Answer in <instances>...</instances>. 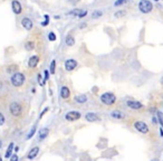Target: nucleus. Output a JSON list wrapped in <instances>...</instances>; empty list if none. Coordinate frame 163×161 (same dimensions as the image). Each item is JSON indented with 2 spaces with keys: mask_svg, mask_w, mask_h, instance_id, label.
Instances as JSON below:
<instances>
[{
  "mask_svg": "<svg viewBox=\"0 0 163 161\" xmlns=\"http://www.w3.org/2000/svg\"><path fill=\"white\" fill-rule=\"evenodd\" d=\"M86 15H87V10H80V12H79L78 17H79V18H83V17H85Z\"/></svg>",
  "mask_w": 163,
  "mask_h": 161,
  "instance_id": "30",
  "label": "nucleus"
},
{
  "mask_svg": "<svg viewBox=\"0 0 163 161\" xmlns=\"http://www.w3.org/2000/svg\"><path fill=\"white\" fill-rule=\"evenodd\" d=\"M38 63H39V57L37 55H34V56H31L29 58V60H28V66L30 68H34L38 65Z\"/></svg>",
  "mask_w": 163,
  "mask_h": 161,
  "instance_id": "15",
  "label": "nucleus"
},
{
  "mask_svg": "<svg viewBox=\"0 0 163 161\" xmlns=\"http://www.w3.org/2000/svg\"><path fill=\"white\" fill-rule=\"evenodd\" d=\"M110 116H111L112 119H115V120H124L125 119V113H123L120 110H114L110 113Z\"/></svg>",
  "mask_w": 163,
  "mask_h": 161,
  "instance_id": "10",
  "label": "nucleus"
},
{
  "mask_svg": "<svg viewBox=\"0 0 163 161\" xmlns=\"http://www.w3.org/2000/svg\"><path fill=\"white\" fill-rule=\"evenodd\" d=\"M156 118H158V122H159V124L161 125V127H163V112L158 111V112H156Z\"/></svg>",
  "mask_w": 163,
  "mask_h": 161,
  "instance_id": "21",
  "label": "nucleus"
},
{
  "mask_svg": "<svg viewBox=\"0 0 163 161\" xmlns=\"http://www.w3.org/2000/svg\"><path fill=\"white\" fill-rule=\"evenodd\" d=\"M85 26L86 24H82V25H80V28H85Z\"/></svg>",
  "mask_w": 163,
  "mask_h": 161,
  "instance_id": "39",
  "label": "nucleus"
},
{
  "mask_svg": "<svg viewBox=\"0 0 163 161\" xmlns=\"http://www.w3.org/2000/svg\"><path fill=\"white\" fill-rule=\"evenodd\" d=\"M0 161H1V159H0Z\"/></svg>",
  "mask_w": 163,
  "mask_h": 161,
  "instance_id": "44",
  "label": "nucleus"
},
{
  "mask_svg": "<svg viewBox=\"0 0 163 161\" xmlns=\"http://www.w3.org/2000/svg\"><path fill=\"white\" fill-rule=\"evenodd\" d=\"M84 118H85V120L87 122H91V123L101 121V116H100L97 113H94V112H88V113H86Z\"/></svg>",
  "mask_w": 163,
  "mask_h": 161,
  "instance_id": "8",
  "label": "nucleus"
},
{
  "mask_svg": "<svg viewBox=\"0 0 163 161\" xmlns=\"http://www.w3.org/2000/svg\"><path fill=\"white\" fill-rule=\"evenodd\" d=\"M21 25H23V27H24L25 29H27V30H31V29H33V27H34L33 21L27 17L23 18V20H21Z\"/></svg>",
  "mask_w": 163,
  "mask_h": 161,
  "instance_id": "13",
  "label": "nucleus"
},
{
  "mask_svg": "<svg viewBox=\"0 0 163 161\" xmlns=\"http://www.w3.org/2000/svg\"><path fill=\"white\" fill-rule=\"evenodd\" d=\"M35 48V42H27L25 44V49L27 51H31Z\"/></svg>",
  "mask_w": 163,
  "mask_h": 161,
  "instance_id": "22",
  "label": "nucleus"
},
{
  "mask_svg": "<svg viewBox=\"0 0 163 161\" xmlns=\"http://www.w3.org/2000/svg\"><path fill=\"white\" fill-rule=\"evenodd\" d=\"M48 23H49V17H48L47 15H45V21H44V23H42V25L47 26V25H48Z\"/></svg>",
  "mask_w": 163,
  "mask_h": 161,
  "instance_id": "32",
  "label": "nucleus"
},
{
  "mask_svg": "<svg viewBox=\"0 0 163 161\" xmlns=\"http://www.w3.org/2000/svg\"><path fill=\"white\" fill-rule=\"evenodd\" d=\"M9 110H10V113H11L14 116H20L23 108H21V105H20L18 102H12V103H10V105H9Z\"/></svg>",
  "mask_w": 163,
  "mask_h": 161,
  "instance_id": "5",
  "label": "nucleus"
},
{
  "mask_svg": "<svg viewBox=\"0 0 163 161\" xmlns=\"http://www.w3.org/2000/svg\"><path fill=\"white\" fill-rule=\"evenodd\" d=\"M38 152H39V147H34V148L29 151V153L27 154V159H28V160H33V159H35V158L37 157Z\"/></svg>",
  "mask_w": 163,
  "mask_h": 161,
  "instance_id": "14",
  "label": "nucleus"
},
{
  "mask_svg": "<svg viewBox=\"0 0 163 161\" xmlns=\"http://www.w3.org/2000/svg\"><path fill=\"white\" fill-rule=\"evenodd\" d=\"M44 74H45V78H44V83H45V82L48 81V78H49V73H48V71L46 69V71L44 72Z\"/></svg>",
  "mask_w": 163,
  "mask_h": 161,
  "instance_id": "33",
  "label": "nucleus"
},
{
  "mask_svg": "<svg viewBox=\"0 0 163 161\" xmlns=\"http://www.w3.org/2000/svg\"><path fill=\"white\" fill-rule=\"evenodd\" d=\"M77 66V62L75 60H67L65 62V69L67 72H72L73 69H75Z\"/></svg>",
  "mask_w": 163,
  "mask_h": 161,
  "instance_id": "11",
  "label": "nucleus"
},
{
  "mask_svg": "<svg viewBox=\"0 0 163 161\" xmlns=\"http://www.w3.org/2000/svg\"><path fill=\"white\" fill-rule=\"evenodd\" d=\"M100 100L103 104L107 105V106H111L116 102V96L111 92H106V93H103L100 96Z\"/></svg>",
  "mask_w": 163,
  "mask_h": 161,
  "instance_id": "1",
  "label": "nucleus"
},
{
  "mask_svg": "<svg viewBox=\"0 0 163 161\" xmlns=\"http://www.w3.org/2000/svg\"><path fill=\"white\" fill-rule=\"evenodd\" d=\"M102 15H103V12H102V11H100V10H95V11H93V14H92V17L96 19V18L102 17Z\"/></svg>",
  "mask_w": 163,
  "mask_h": 161,
  "instance_id": "24",
  "label": "nucleus"
},
{
  "mask_svg": "<svg viewBox=\"0 0 163 161\" xmlns=\"http://www.w3.org/2000/svg\"><path fill=\"white\" fill-rule=\"evenodd\" d=\"M82 118V114L78 112V111H69L65 114V120H67L69 122H74V121H77Z\"/></svg>",
  "mask_w": 163,
  "mask_h": 161,
  "instance_id": "7",
  "label": "nucleus"
},
{
  "mask_svg": "<svg viewBox=\"0 0 163 161\" xmlns=\"http://www.w3.org/2000/svg\"><path fill=\"white\" fill-rule=\"evenodd\" d=\"M160 83H161V85L163 86V76L161 77V79H160Z\"/></svg>",
  "mask_w": 163,
  "mask_h": 161,
  "instance_id": "38",
  "label": "nucleus"
},
{
  "mask_svg": "<svg viewBox=\"0 0 163 161\" xmlns=\"http://www.w3.org/2000/svg\"><path fill=\"white\" fill-rule=\"evenodd\" d=\"M48 39L50 40V42H55L56 40V35H55V33H49L48 34Z\"/></svg>",
  "mask_w": 163,
  "mask_h": 161,
  "instance_id": "27",
  "label": "nucleus"
},
{
  "mask_svg": "<svg viewBox=\"0 0 163 161\" xmlns=\"http://www.w3.org/2000/svg\"><path fill=\"white\" fill-rule=\"evenodd\" d=\"M152 122H153L154 124H156V123H158V118H156L155 115H153V118H152Z\"/></svg>",
  "mask_w": 163,
  "mask_h": 161,
  "instance_id": "35",
  "label": "nucleus"
},
{
  "mask_svg": "<svg viewBox=\"0 0 163 161\" xmlns=\"http://www.w3.org/2000/svg\"><path fill=\"white\" fill-rule=\"evenodd\" d=\"M5 121H6V120H5V116H3V114H2V113H0V127L5 124Z\"/></svg>",
  "mask_w": 163,
  "mask_h": 161,
  "instance_id": "31",
  "label": "nucleus"
},
{
  "mask_svg": "<svg viewBox=\"0 0 163 161\" xmlns=\"http://www.w3.org/2000/svg\"><path fill=\"white\" fill-rule=\"evenodd\" d=\"M125 15H126V12H125L124 10H121V11L115 12V17L116 18H121V17H123V16H125Z\"/></svg>",
  "mask_w": 163,
  "mask_h": 161,
  "instance_id": "26",
  "label": "nucleus"
},
{
  "mask_svg": "<svg viewBox=\"0 0 163 161\" xmlns=\"http://www.w3.org/2000/svg\"><path fill=\"white\" fill-rule=\"evenodd\" d=\"M69 96H70V91L67 86H63L60 88V97L64 99V100H67Z\"/></svg>",
  "mask_w": 163,
  "mask_h": 161,
  "instance_id": "16",
  "label": "nucleus"
},
{
  "mask_svg": "<svg viewBox=\"0 0 163 161\" xmlns=\"http://www.w3.org/2000/svg\"><path fill=\"white\" fill-rule=\"evenodd\" d=\"M126 106L133 111H140L144 108V105L141 102L135 101V100H129V101H126Z\"/></svg>",
  "mask_w": 163,
  "mask_h": 161,
  "instance_id": "6",
  "label": "nucleus"
},
{
  "mask_svg": "<svg viewBox=\"0 0 163 161\" xmlns=\"http://www.w3.org/2000/svg\"><path fill=\"white\" fill-rule=\"evenodd\" d=\"M49 134V129L48 127H42L38 132V140L39 141H43L44 139H46Z\"/></svg>",
  "mask_w": 163,
  "mask_h": 161,
  "instance_id": "12",
  "label": "nucleus"
},
{
  "mask_svg": "<svg viewBox=\"0 0 163 161\" xmlns=\"http://www.w3.org/2000/svg\"><path fill=\"white\" fill-rule=\"evenodd\" d=\"M151 161H159V160H158V159L155 158V159H152V160H151Z\"/></svg>",
  "mask_w": 163,
  "mask_h": 161,
  "instance_id": "41",
  "label": "nucleus"
},
{
  "mask_svg": "<svg viewBox=\"0 0 163 161\" xmlns=\"http://www.w3.org/2000/svg\"><path fill=\"white\" fill-rule=\"evenodd\" d=\"M154 1H160V0H154Z\"/></svg>",
  "mask_w": 163,
  "mask_h": 161,
  "instance_id": "43",
  "label": "nucleus"
},
{
  "mask_svg": "<svg viewBox=\"0 0 163 161\" xmlns=\"http://www.w3.org/2000/svg\"><path fill=\"white\" fill-rule=\"evenodd\" d=\"M74 100H75V102L79 103V104H83V103H86V102H87V96H86L85 94H80V95L75 96Z\"/></svg>",
  "mask_w": 163,
  "mask_h": 161,
  "instance_id": "17",
  "label": "nucleus"
},
{
  "mask_svg": "<svg viewBox=\"0 0 163 161\" xmlns=\"http://www.w3.org/2000/svg\"><path fill=\"white\" fill-rule=\"evenodd\" d=\"M55 69H56V60H52V63H50V69H49V72H50L52 74H55Z\"/></svg>",
  "mask_w": 163,
  "mask_h": 161,
  "instance_id": "25",
  "label": "nucleus"
},
{
  "mask_svg": "<svg viewBox=\"0 0 163 161\" xmlns=\"http://www.w3.org/2000/svg\"><path fill=\"white\" fill-rule=\"evenodd\" d=\"M36 130H37V127H36V125H34V127H31V130L29 131V133H28V136H27V139H28V140H29V139H31V138L35 136Z\"/></svg>",
  "mask_w": 163,
  "mask_h": 161,
  "instance_id": "23",
  "label": "nucleus"
},
{
  "mask_svg": "<svg viewBox=\"0 0 163 161\" xmlns=\"http://www.w3.org/2000/svg\"><path fill=\"white\" fill-rule=\"evenodd\" d=\"M19 159H18V156L15 153V154H12L11 157H10V161H18Z\"/></svg>",
  "mask_w": 163,
  "mask_h": 161,
  "instance_id": "34",
  "label": "nucleus"
},
{
  "mask_svg": "<svg viewBox=\"0 0 163 161\" xmlns=\"http://www.w3.org/2000/svg\"><path fill=\"white\" fill-rule=\"evenodd\" d=\"M1 145H2V142H1V141H0V148H1Z\"/></svg>",
  "mask_w": 163,
  "mask_h": 161,
  "instance_id": "42",
  "label": "nucleus"
},
{
  "mask_svg": "<svg viewBox=\"0 0 163 161\" xmlns=\"http://www.w3.org/2000/svg\"><path fill=\"white\" fill-rule=\"evenodd\" d=\"M160 136H161V138H163V127H161V129H160Z\"/></svg>",
  "mask_w": 163,
  "mask_h": 161,
  "instance_id": "37",
  "label": "nucleus"
},
{
  "mask_svg": "<svg viewBox=\"0 0 163 161\" xmlns=\"http://www.w3.org/2000/svg\"><path fill=\"white\" fill-rule=\"evenodd\" d=\"M134 129L137 132L142 133V134H147L149 133V125L143 121H136L134 123Z\"/></svg>",
  "mask_w": 163,
  "mask_h": 161,
  "instance_id": "4",
  "label": "nucleus"
},
{
  "mask_svg": "<svg viewBox=\"0 0 163 161\" xmlns=\"http://www.w3.org/2000/svg\"><path fill=\"white\" fill-rule=\"evenodd\" d=\"M14 148H15V144H14V142H11V143L9 144L6 153H5V158H10V157L12 156V150H14Z\"/></svg>",
  "mask_w": 163,
  "mask_h": 161,
  "instance_id": "19",
  "label": "nucleus"
},
{
  "mask_svg": "<svg viewBox=\"0 0 163 161\" xmlns=\"http://www.w3.org/2000/svg\"><path fill=\"white\" fill-rule=\"evenodd\" d=\"M128 0H116L115 1V3H114V6H116V7H119L121 5H123V3H125Z\"/></svg>",
  "mask_w": 163,
  "mask_h": 161,
  "instance_id": "28",
  "label": "nucleus"
},
{
  "mask_svg": "<svg viewBox=\"0 0 163 161\" xmlns=\"http://www.w3.org/2000/svg\"><path fill=\"white\" fill-rule=\"evenodd\" d=\"M79 12H80V9H75V10H72V11L69 12L68 15H74V16H78V15H79Z\"/></svg>",
  "mask_w": 163,
  "mask_h": 161,
  "instance_id": "29",
  "label": "nucleus"
},
{
  "mask_svg": "<svg viewBox=\"0 0 163 161\" xmlns=\"http://www.w3.org/2000/svg\"><path fill=\"white\" fill-rule=\"evenodd\" d=\"M138 9H140L141 12H143V14H149V12L152 11L153 5H152V2L149 1V0H141L140 3H138Z\"/></svg>",
  "mask_w": 163,
  "mask_h": 161,
  "instance_id": "3",
  "label": "nucleus"
},
{
  "mask_svg": "<svg viewBox=\"0 0 163 161\" xmlns=\"http://www.w3.org/2000/svg\"><path fill=\"white\" fill-rule=\"evenodd\" d=\"M17 71H18L17 65H9V66H7V68H6V72H7L8 74H15V73H17Z\"/></svg>",
  "mask_w": 163,
  "mask_h": 161,
  "instance_id": "20",
  "label": "nucleus"
},
{
  "mask_svg": "<svg viewBox=\"0 0 163 161\" xmlns=\"http://www.w3.org/2000/svg\"><path fill=\"white\" fill-rule=\"evenodd\" d=\"M47 111H48V108H46V109H45V110L42 112V114H40V116H39V118H42V116H43V115L45 114V113H46V112H47Z\"/></svg>",
  "mask_w": 163,
  "mask_h": 161,
  "instance_id": "36",
  "label": "nucleus"
},
{
  "mask_svg": "<svg viewBox=\"0 0 163 161\" xmlns=\"http://www.w3.org/2000/svg\"><path fill=\"white\" fill-rule=\"evenodd\" d=\"M10 82H11V84L14 85L15 87H20L21 85L25 83V75L23 74V73H15V74H12V76L10 78Z\"/></svg>",
  "mask_w": 163,
  "mask_h": 161,
  "instance_id": "2",
  "label": "nucleus"
},
{
  "mask_svg": "<svg viewBox=\"0 0 163 161\" xmlns=\"http://www.w3.org/2000/svg\"><path fill=\"white\" fill-rule=\"evenodd\" d=\"M65 42H66L67 46L72 47L73 45H75V38H74L72 35H68V36H66V38H65Z\"/></svg>",
  "mask_w": 163,
  "mask_h": 161,
  "instance_id": "18",
  "label": "nucleus"
},
{
  "mask_svg": "<svg viewBox=\"0 0 163 161\" xmlns=\"http://www.w3.org/2000/svg\"><path fill=\"white\" fill-rule=\"evenodd\" d=\"M11 8H12V11H14L16 15H20L21 11H23L21 3H20L18 0H12V2H11Z\"/></svg>",
  "mask_w": 163,
  "mask_h": 161,
  "instance_id": "9",
  "label": "nucleus"
},
{
  "mask_svg": "<svg viewBox=\"0 0 163 161\" xmlns=\"http://www.w3.org/2000/svg\"><path fill=\"white\" fill-rule=\"evenodd\" d=\"M1 88H2V82L0 81V90H1Z\"/></svg>",
  "mask_w": 163,
  "mask_h": 161,
  "instance_id": "40",
  "label": "nucleus"
}]
</instances>
